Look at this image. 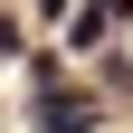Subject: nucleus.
Segmentation results:
<instances>
[{"mask_svg": "<svg viewBox=\"0 0 133 133\" xmlns=\"http://www.w3.org/2000/svg\"><path fill=\"white\" fill-rule=\"evenodd\" d=\"M0 57H19V19H10V10H0Z\"/></svg>", "mask_w": 133, "mask_h": 133, "instance_id": "obj_3", "label": "nucleus"}, {"mask_svg": "<svg viewBox=\"0 0 133 133\" xmlns=\"http://www.w3.org/2000/svg\"><path fill=\"white\" fill-rule=\"evenodd\" d=\"M124 19V10H114V0H86V10H66V48H76V57H86V48H105V29Z\"/></svg>", "mask_w": 133, "mask_h": 133, "instance_id": "obj_2", "label": "nucleus"}, {"mask_svg": "<svg viewBox=\"0 0 133 133\" xmlns=\"http://www.w3.org/2000/svg\"><path fill=\"white\" fill-rule=\"evenodd\" d=\"M38 10H48V19H57V29H66V10H86V0H38Z\"/></svg>", "mask_w": 133, "mask_h": 133, "instance_id": "obj_4", "label": "nucleus"}, {"mask_svg": "<svg viewBox=\"0 0 133 133\" xmlns=\"http://www.w3.org/2000/svg\"><path fill=\"white\" fill-rule=\"evenodd\" d=\"M114 10H124V19H133V0H114Z\"/></svg>", "mask_w": 133, "mask_h": 133, "instance_id": "obj_5", "label": "nucleus"}, {"mask_svg": "<svg viewBox=\"0 0 133 133\" xmlns=\"http://www.w3.org/2000/svg\"><path fill=\"white\" fill-rule=\"evenodd\" d=\"M29 124H38V133H95V124H105V105H95V95H57V66H38Z\"/></svg>", "mask_w": 133, "mask_h": 133, "instance_id": "obj_1", "label": "nucleus"}]
</instances>
